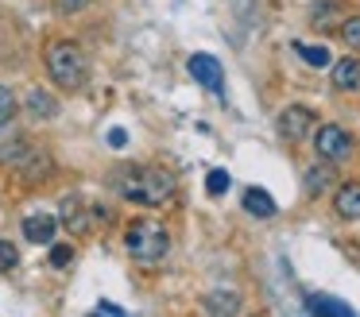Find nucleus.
Here are the masks:
<instances>
[{"label":"nucleus","mask_w":360,"mask_h":317,"mask_svg":"<svg viewBox=\"0 0 360 317\" xmlns=\"http://www.w3.org/2000/svg\"><path fill=\"white\" fill-rule=\"evenodd\" d=\"M174 174L163 167H124V174L117 178V190L124 201H136V205L159 209L174 198Z\"/></svg>","instance_id":"1"},{"label":"nucleus","mask_w":360,"mask_h":317,"mask_svg":"<svg viewBox=\"0 0 360 317\" xmlns=\"http://www.w3.org/2000/svg\"><path fill=\"white\" fill-rule=\"evenodd\" d=\"M43 66H47L51 82L58 85V89H82L89 77V62L86 54H82L78 43H70V39H55V43L43 51Z\"/></svg>","instance_id":"2"},{"label":"nucleus","mask_w":360,"mask_h":317,"mask_svg":"<svg viewBox=\"0 0 360 317\" xmlns=\"http://www.w3.org/2000/svg\"><path fill=\"white\" fill-rule=\"evenodd\" d=\"M124 247H128V255H132L136 263H159L167 255V247H171V240H167V228L159 221L140 216V221L128 224Z\"/></svg>","instance_id":"3"},{"label":"nucleus","mask_w":360,"mask_h":317,"mask_svg":"<svg viewBox=\"0 0 360 317\" xmlns=\"http://www.w3.org/2000/svg\"><path fill=\"white\" fill-rule=\"evenodd\" d=\"M314 151L326 162H341V159H349V151H352V136L341 124H321V128L314 131Z\"/></svg>","instance_id":"4"},{"label":"nucleus","mask_w":360,"mask_h":317,"mask_svg":"<svg viewBox=\"0 0 360 317\" xmlns=\"http://www.w3.org/2000/svg\"><path fill=\"white\" fill-rule=\"evenodd\" d=\"M275 128H279V136L287 139V143H302V139H310V131H314V108L287 105L279 112V120H275Z\"/></svg>","instance_id":"5"},{"label":"nucleus","mask_w":360,"mask_h":317,"mask_svg":"<svg viewBox=\"0 0 360 317\" xmlns=\"http://www.w3.org/2000/svg\"><path fill=\"white\" fill-rule=\"evenodd\" d=\"M186 70H190V77H194L202 89L225 93V70H221V62L213 58V54H190Z\"/></svg>","instance_id":"6"},{"label":"nucleus","mask_w":360,"mask_h":317,"mask_svg":"<svg viewBox=\"0 0 360 317\" xmlns=\"http://www.w3.org/2000/svg\"><path fill=\"white\" fill-rule=\"evenodd\" d=\"M16 167H20V178H24V182H43V178H51V170H55V159H51L47 151L24 147V151L16 155Z\"/></svg>","instance_id":"7"},{"label":"nucleus","mask_w":360,"mask_h":317,"mask_svg":"<svg viewBox=\"0 0 360 317\" xmlns=\"http://www.w3.org/2000/svg\"><path fill=\"white\" fill-rule=\"evenodd\" d=\"M55 232H58V221L51 213L24 216V236L32 240V244H51V240H55Z\"/></svg>","instance_id":"8"},{"label":"nucleus","mask_w":360,"mask_h":317,"mask_svg":"<svg viewBox=\"0 0 360 317\" xmlns=\"http://www.w3.org/2000/svg\"><path fill=\"white\" fill-rule=\"evenodd\" d=\"M306 313H329V317H352V306L341 298H329V294H306L302 302Z\"/></svg>","instance_id":"9"},{"label":"nucleus","mask_w":360,"mask_h":317,"mask_svg":"<svg viewBox=\"0 0 360 317\" xmlns=\"http://www.w3.org/2000/svg\"><path fill=\"white\" fill-rule=\"evenodd\" d=\"M333 209L345 221H360V182H345L333 198Z\"/></svg>","instance_id":"10"},{"label":"nucleus","mask_w":360,"mask_h":317,"mask_svg":"<svg viewBox=\"0 0 360 317\" xmlns=\"http://www.w3.org/2000/svg\"><path fill=\"white\" fill-rule=\"evenodd\" d=\"M333 89H341V93H356L360 89V58L333 62Z\"/></svg>","instance_id":"11"},{"label":"nucleus","mask_w":360,"mask_h":317,"mask_svg":"<svg viewBox=\"0 0 360 317\" xmlns=\"http://www.w3.org/2000/svg\"><path fill=\"white\" fill-rule=\"evenodd\" d=\"M244 209H248L252 216H275V201H271V193L267 190H259V186H248L244 190Z\"/></svg>","instance_id":"12"},{"label":"nucleus","mask_w":360,"mask_h":317,"mask_svg":"<svg viewBox=\"0 0 360 317\" xmlns=\"http://www.w3.org/2000/svg\"><path fill=\"white\" fill-rule=\"evenodd\" d=\"M27 147V139L20 131H12V124L0 128V162H16V155Z\"/></svg>","instance_id":"13"},{"label":"nucleus","mask_w":360,"mask_h":317,"mask_svg":"<svg viewBox=\"0 0 360 317\" xmlns=\"http://www.w3.org/2000/svg\"><path fill=\"white\" fill-rule=\"evenodd\" d=\"M210 313H236L240 309V298H236L233 290H213V294H205V302H202Z\"/></svg>","instance_id":"14"},{"label":"nucleus","mask_w":360,"mask_h":317,"mask_svg":"<svg viewBox=\"0 0 360 317\" xmlns=\"http://www.w3.org/2000/svg\"><path fill=\"white\" fill-rule=\"evenodd\" d=\"M295 51H298V58L302 62H310V66H329V51L326 46H318V43H295Z\"/></svg>","instance_id":"15"},{"label":"nucleus","mask_w":360,"mask_h":317,"mask_svg":"<svg viewBox=\"0 0 360 317\" xmlns=\"http://www.w3.org/2000/svg\"><path fill=\"white\" fill-rule=\"evenodd\" d=\"M27 105H32V112L43 116V120H51V116L58 112V105H55V101H51L43 89H32V93H27Z\"/></svg>","instance_id":"16"},{"label":"nucleus","mask_w":360,"mask_h":317,"mask_svg":"<svg viewBox=\"0 0 360 317\" xmlns=\"http://www.w3.org/2000/svg\"><path fill=\"white\" fill-rule=\"evenodd\" d=\"M12 116H16V97H12V89H4V85H0V128H4V124H12Z\"/></svg>","instance_id":"17"},{"label":"nucleus","mask_w":360,"mask_h":317,"mask_svg":"<svg viewBox=\"0 0 360 317\" xmlns=\"http://www.w3.org/2000/svg\"><path fill=\"white\" fill-rule=\"evenodd\" d=\"M16 263H20L16 244H8V240H0V275H4V271H12Z\"/></svg>","instance_id":"18"},{"label":"nucleus","mask_w":360,"mask_h":317,"mask_svg":"<svg viewBox=\"0 0 360 317\" xmlns=\"http://www.w3.org/2000/svg\"><path fill=\"white\" fill-rule=\"evenodd\" d=\"M78 205H82L78 198H66V224H70L74 232H82V228H86V216L78 213Z\"/></svg>","instance_id":"19"},{"label":"nucleus","mask_w":360,"mask_h":317,"mask_svg":"<svg viewBox=\"0 0 360 317\" xmlns=\"http://www.w3.org/2000/svg\"><path fill=\"white\" fill-rule=\"evenodd\" d=\"M205 190H210L213 198H221V193L229 190V174H225V170H210V178H205Z\"/></svg>","instance_id":"20"},{"label":"nucleus","mask_w":360,"mask_h":317,"mask_svg":"<svg viewBox=\"0 0 360 317\" xmlns=\"http://www.w3.org/2000/svg\"><path fill=\"white\" fill-rule=\"evenodd\" d=\"M70 259H74V247L70 244H55V247H51V267H70Z\"/></svg>","instance_id":"21"},{"label":"nucleus","mask_w":360,"mask_h":317,"mask_svg":"<svg viewBox=\"0 0 360 317\" xmlns=\"http://www.w3.org/2000/svg\"><path fill=\"white\" fill-rule=\"evenodd\" d=\"M341 35H345V43H349V46H356V51H360V15H352V20H345Z\"/></svg>","instance_id":"22"},{"label":"nucleus","mask_w":360,"mask_h":317,"mask_svg":"<svg viewBox=\"0 0 360 317\" xmlns=\"http://www.w3.org/2000/svg\"><path fill=\"white\" fill-rule=\"evenodd\" d=\"M326 182H329V170L326 167H314L310 174H306V190H310V193H318Z\"/></svg>","instance_id":"23"},{"label":"nucleus","mask_w":360,"mask_h":317,"mask_svg":"<svg viewBox=\"0 0 360 317\" xmlns=\"http://www.w3.org/2000/svg\"><path fill=\"white\" fill-rule=\"evenodd\" d=\"M128 143V131L124 128H109V147H124Z\"/></svg>","instance_id":"24"},{"label":"nucleus","mask_w":360,"mask_h":317,"mask_svg":"<svg viewBox=\"0 0 360 317\" xmlns=\"http://www.w3.org/2000/svg\"><path fill=\"white\" fill-rule=\"evenodd\" d=\"M97 313H105V317H120L124 309H120L117 302H97Z\"/></svg>","instance_id":"25"},{"label":"nucleus","mask_w":360,"mask_h":317,"mask_svg":"<svg viewBox=\"0 0 360 317\" xmlns=\"http://www.w3.org/2000/svg\"><path fill=\"white\" fill-rule=\"evenodd\" d=\"M86 4H89V0H58V8H63V12H82Z\"/></svg>","instance_id":"26"}]
</instances>
